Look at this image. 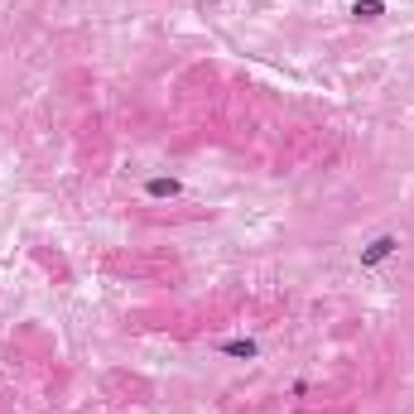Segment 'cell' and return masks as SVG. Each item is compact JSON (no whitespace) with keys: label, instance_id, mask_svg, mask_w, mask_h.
Returning <instances> with one entry per match:
<instances>
[{"label":"cell","instance_id":"6da1fadb","mask_svg":"<svg viewBox=\"0 0 414 414\" xmlns=\"http://www.w3.org/2000/svg\"><path fill=\"white\" fill-rule=\"evenodd\" d=\"M395 251H400V241H395V236H376V241H371V246L361 251V270L380 265V260H385V256H395Z\"/></svg>","mask_w":414,"mask_h":414},{"label":"cell","instance_id":"7a4b0ae2","mask_svg":"<svg viewBox=\"0 0 414 414\" xmlns=\"http://www.w3.org/2000/svg\"><path fill=\"white\" fill-rule=\"evenodd\" d=\"M173 193H178L173 178H149V197H173Z\"/></svg>","mask_w":414,"mask_h":414},{"label":"cell","instance_id":"3957f363","mask_svg":"<svg viewBox=\"0 0 414 414\" xmlns=\"http://www.w3.org/2000/svg\"><path fill=\"white\" fill-rule=\"evenodd\" d=\"M222 352H227V356H246V361H251V356H256V342H251V337H241V342H227Z\"/></svg>","mask_w":414,"mask_h":414},{"label":"cell","instance_id":"277c9868","mask_svg":"<svg viewBox=\"0 0 414 414\" xmlns=\"http://www.w3.org/2000/svg\"><path fill=\"white\" fill-rule=\"evenodd\" d=\"M376 15H380L376 0H356V20H376Z\"/></svg>","mask_w":414,"mask_h":414}]
</instances>
